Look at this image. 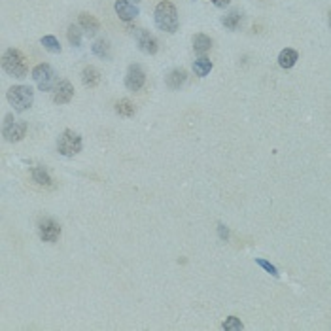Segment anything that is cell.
I'll use <instances>...</instances> for the list:
<instances>
[{"label":"cell","instance_id":"cell-1","mask_svg":"<svg viewBox=\"0 0 331 331\" xmlns=\"http://www.w3.org/2000/svg\"><path fill=\"white\" fill-rule=\"evenodd\" d=\"M155 25L167 34H174L178 30V12L173 2L161 0L155 6Z\"/></svg>","mask_w":331,"mask_h":331},{"label":"cell","instance_id":"cell-2","mask_svg":"<svg viewBox=\"0 0 331 331\" xmlns=\"http://www.w3.org/2000/svg\"><path fill=\"white\" fill-rule=\"evenodd\" d=\"M2 68L10 76H14V78H25L27 76V61H25V55L19 50H14V48L6 50L4 55H2Z\"/></svg>","mask_w":331,"mask_h":331},{"label":"cell","instance_id":"cell-3","mask_svg":"<svg viewBox=\"0 0 331 331\" xmlns=\"http://www.w3.org/2000/svg\"><path fill=\"white\" fill-rule=\"evenodd\" d=\"M8 102L14 106L17 112H25L32 106L34 102V91L29 86H14L8 89Z\"/></svg>","mask_w":331,"mask_h":331},{"label":"cell","instance_id":"cell-4","mask_svg":"<svg viewBox=\"0 0 331 331\" xmlns=\"http://www.w3.org/2000/svg\"><path fill=\"white\" fill-rule=\"evenodd\" d=\"M57 150H59V153L65 155V157H74V155H78L79 151H81V137L70 129L63 131L57 140Z\"/></svg>","mask_w":331,"mask_h":331},{"label":"cell","instance_id":"cell-5","mask_svg":"<svg viewBox=\"0 0 331 331\" xmlns=\"http://www.w3.org/2000/svg\"><path fill=\"white\" fill-rule=\"evenodd\" d=\"M32 79L36 81V86L40 91H50L51 87H53V81H55V72H53V68L50 65H36L34 66V70H32Z\"/></svg>","mask_w":331,"mask_h":331},{"label":"cell","instance_id":"cell-6","mask_svg":"<svg viewBox=\"0 0 331 331\" xmlns=\"http://www.w3.org/2000/svg\"><path fill=\"white\" fill-rule=\"evenodd\" d=\"M27 135V123L17 121L12 115H6V121H4V137L8 142H19Z\"/></svg>","mask_w":331,"mask_h":331},{"label":"cell","instance_id":"cell-7","mask_svg":"<svg viewBox=\"0 0 331 331\" xmlns=\"http://www.w3.org/2000/svg\"><path fill=\"white\" fill-rule=\"evenodd\" d=\"M133 34H135V40H137L140 51H144V53H148V55H153V53H157L159 42H157V38L153 36L150 30L135 29V30H133Z\"/></svg>","mask_w":331,"mask_h":331},{"label":"cell","instance_id":"cell-8","mask_svg":"<svg viewBox=\"0 0 331 331\" xmlns=\"http://www.w3.org/2000/svg\"><path fill=\"white\" fill-rule=\"evenodd\" d=\"M38 235L42 238L44 242H55L61 235V227L55 220L51 218H44L42 222L38 223Z\"/></svg>","mask_w":331,"mask_h":331},{"label":"cell","instance_id":"cell-9","mask_svg":"<svg viewBox=\"0 0 331 331\" xmlns=\"http://www.w3.org/2000/svg\"><path fill=\"white\" fill-rule=\"evenodd\" d=\"M146 84V74L140 68V65H131L127 68V76H125V87L129 91H140Z\"/></svg>","mask_w":331,"mask_h":331},{"label":"cell","instance_id":"cell-10","mask_svg":"<svg viewBox=\"0 0 331 331\" xmlns=\"http://www.w3.org/2000/svg\"><path fill=\"white\" fill-rule=\"evenodd\" d=\"M114 10H115V14L119 15V19L125 23L133 21L138 15V8L135 6L133 2H129V0H117L114 4Z\"/></svg>","mask_w":331,"mask_h":331},{"label":"cell","instance_id":"cell-11","mask_svg":"<svg viewBox=\"0 0 331 331\" xmlns=\"http://www.w3.org/2000/svg\"><path fill=\"white\" fill-rule=\"evenodd\" d=\"M74 97V87L70 81H59L55 89H53V102H57V104H66V102H70Z\"/></svg>","mask_w":331,"mask_h":331},{"label":"cell","instance_id":"cell-12","mask_svg":"<svg viewBox=\"0 0 331 331\" xmlns=\"http://www.w3.org/2000/svg\"><path fill=\"white\" fill-rule=\"evenodd\" d=\"M79 27L86 30L89 36H95L97 32H99V29H101V25H99V21L95 19V15L91 14H79Z\"/></svg>","mask_w":331,"mask_h":331},{"label":"cell","instance_id":"cell-13","mask_svg":"<svg viewBox=\"0 0 331 331\" xmlns=\"http://www.w3.org/2000/svg\"><path fill=\"white\" fill-rule=\"evenodd\" d=\"M186 79H187V72L184 70V68H174V70L169 72L165 81L171 89H180V87L186 84Z\"/></svg>","mask_w":331,"mask_h":331},{"label":"cell","instance_id":"cell-14","mask_svg":"<svg viewBox=\"0 0 331 331\" xmlns=\"http://www.w3.org/2000/svg\"><path fill=\"white\" fill-rule=\"evenodd\" d=\"M81 81L86 87H97L101 84V72L95 66H86L81 70Z\"/></svg>","mask_w":331,"mask_h":331},{"label":"cell","instance_id":"cell-15","mask_svg":"<svg viewBox=\"0 0 331 331\" xmlns=\"http://www.w3.org/2000/svg\"><path fill=\"white\" fill-rule=\"evenodd\" d=\"M297 59H299L297 51L286 48V50H282L280 55H278V65H280L282 68H292V66L297 63Z\"/></svg>","mask_w":331,"mask_h":331},{"label":"cell","instance_id":"cell-16","mask_svg":"<svg viewBox=\"0 0 331 331\" xmlns=\"http://www.w3.org/2000/svg\"><path fill=\"white\" fill-rule=\"evenodd\" d=\"M212 48V40H210V36H206V34H195L193 36V50L195 53H199V55H204L206 51Z\"/></svg>","mask_w":331,"mask_h":331},{"label":"cell","instance_id":"cell-17","mask_svg":"<svg viewBox=\"0 0 331 331\" xmlns=\"http://www.w3.org/2000/svg\"><path fill=\"white\" fill-rule=\"evenodd\" d=\"M32 180L36 182L38 186H44V187L53 186V180H51V176L48 174V171L44 167H34L32 169Z\"/></svg>","mask_w":331,"mask_h":331},{"label":"cell","instance_id":"cell-18","mask_svg":"<svg viewBox=\"0 0 331 331\" xmlns=\"http://www.w3.org/2000/svg\"><path fill=\"white\" fill-rule=\"evenodd\" d=\"M193 70H195V74H197L199 78H204V76H209L210 70H212V61H210V59H206V57H199L193 63Z\"/></svg>","mask_w":331,"mask_h":331},{"label":"cell","instance_id":"cell-19","mask_svg":"<svg viewBox=\"0 0 331 331\" xmlns=\"http://www.w3.org/2000/svg\"><path fill=\"white\" fill-rule=\"evenodd\" d=\"M240 21H242V14H240L238 10H233V12H229V14L223 17V25L231 30L238 29V27H240Z\"/></svg>","mask_w":331,"mask_h":331},{"label":"cell","instance_id":"cell-20","mask_svg":"<svg viewBox=\"0 0 331 331\" xmlns=\"http://www.w3.org/2000/svg\"><path fill=\"white\" fill-rule=\"evenodd\" d=\"M115 112L119 115L131 117V115H135V104H133L129 99H121V101L115 104Z\"/></svg>","mask_w":331,"mask_h":331},{"label":"cell","instance_id":"cell-21","mask_svg":"<svg viewBox=\"0 0 331 331\" xmlns=\"http://www.w3.org/2000/svg\"><path fill=\"white\" fill-rule=\"evenodd\" d=\"M91 50H93V53L97 57H101V59L110 57V44L106 42V40H97V42L91 46Z\"/></svg>","mask_w":331,"mask_h":331},{"label":"cell","instance_id":"cell-22","mask_svg":"<svg viewBox=\"0 0 331 331\" xmlns=\"http://www.w3.org/2000/svg\"><path fill=\"white\" fill-rule=\"evenodd\" d=\"M40 44H42L44 48L50 51V53H59V51H61V44H59V40L55 36H51V34H48V36H42Z\"/></svg>","mask_w":331,"mask_h":331},{"label":"cell","instance_id":"cell-23","mask_svg":"<svg viewBox=\"0 0 331 331\" xmlns=\"http://www.w3.org/2000/svg\"><path fill=\"white\" fill-rule=\"evenodd\" d=\"M66 36H68V42L72 44L74 48H79V44H81V30H79V27L70 25V27H68V32H66Z\"/></svg>","mask_w":331,"mask_h":331},{"label":"cell","instance_id":"cell-24","mask_svg":"<svg viewBox=\"0 0 331 331\" xmlns=\"http://www.w3.org/2000/svg\"><path fill=\"white\" fill-rule=\"evenodd\" d=\"M223 329L225 331H240L244 325H242V322L238 320V318H235V316H229L225 322H223V325H222Z\"/></svg>","mask_w":331,"mask_h":331},{"label":"cell","instance_id":"cell-25","mask_svg":"<svg viewBox=\"0 0 331 331\" xmlns=\"http://www.w3.org/2000/svg\"><path fill=\"white\" fill-rule=\"evenodd\" d=\"M256 263H258L261 269H265L269 274H273V276H278V269L273 265V263H269L267 259H261V258H256Z\"/></svg>","mask_w":331,"mask_h":331},{"label":"cell","instance_id":"cell-26","mask_svg":"<svg viewBox=\"0 0 331 331\" xmlns=\"http://www.w3.org/2000/svg\"><path fill=\"white\" fill-rule=\"evenodd\" d=\"M212 2H214V6H218V8H225L231 4V0H212Z\"/></svg>","mask_w":331,"mask_h":331},{"label":"cell","instance_id":"cell-27","mask_svg":"<svg viewBox=\"0 0 331 331\" xmlns=\"http://www.w3.org/2000/svg\"><path fill=\"white\" fill-rule=\"evenodd\" d=\"M220 235H222V238H227V229L223 225H220Z\"/></svg>","mask_w":331,"mask_h":331},{"label":"cell","instance_id":"cell-28","mask_svg":"<svg viewBox=\"0 0 331 331\" xmlns=\"http://www.w3.org/2000/svg\"><path fill=\"white\" fill-rule=\"evenodd\" d=\"M329 25H331V14H329Z\"/></svg>","mask_w":331,"mask_h":331},{"label":"cell","instance_id":"cell-29","mask_svg":"<svg viewBox=\"0 0 331 331\" xmlns=\"http://www.w3.org/2000/svg\"><path fill=\"white\" fill-rule=\"evenodd\" d=\"M135 2H140V0H135Z\"/></svg>","mask_w":331,"mask_h":331}]
</instances>
